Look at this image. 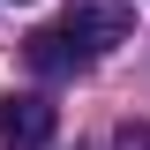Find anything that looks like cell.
Returning a JSON list of instances; mask_svg holds the SVG:
<instances>
[{
	"instance_id": "obj_4",
	"label": "cell",
	"mask_w": 150,
	"mask_h": 150,
	"mask_svg": "<svg viewBox=\"0 0 150 150\" xmlns=\"http://www.w3.org/2000/svg\"><path fill=\"white\" fill-rule=\"evenodd\" d=\"M112 150H150V128H143V120H128V128L112 135Z\"/></svg>"
},
{
	"instance_id": "obj_1",
	"label": "cell",
	"mask_w": 150,
	"mask_h": 150,
	"mask_svg": "<svg viewBox=\"0 0 150 150\" xmlns=\"http://www.w3.org/2000/svg\"><path fill=\"white\" fill-rule=\"evenodd\" d=\"M60 30L83 45V53H112V45H128V30H135V8L128 0H68V15H60Z\"/></svg>"
},
{
	"instance_id": "obj_2",
	"label": "cell",
	"mask_w": 150,
	"mask_h": 150,
	"mask_svg": "<svg viewBox=\"0 0 150 150\" xmlns=\"http://www.w3.org/2000/svg\"><path fill=\"white\" fill-rule=\"evenodd\" d=\"M45 143H53V105L38 90L8 98L0 105V150H45Z\"/></svg>"
},
{
	"instance_id": "obj_3",
	"label": "cell",
	"mask_w": 150,
	"mask_h": 150,
	"mask_svg": "<svg viewBox=\"0 0 150 150\" xmlns=\"http://www.w3.org/2000/svg\"><path fill=\"white\" fill-rule=\"evenodd\" d=\"M23 60H30L38 75H53V83H60V75H83V68H90V53H83L68 30H30V38H23Z\"/></svg>"
}]
</instances>
